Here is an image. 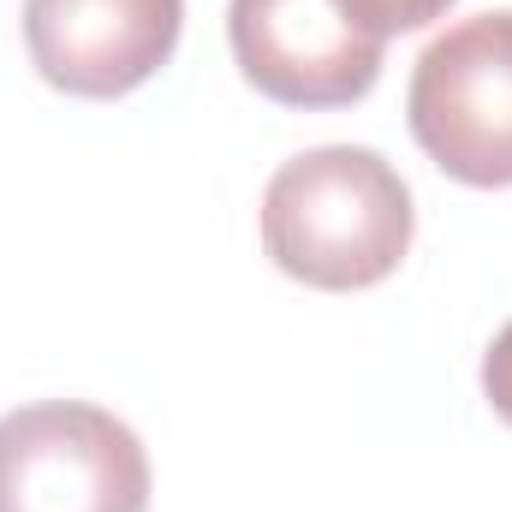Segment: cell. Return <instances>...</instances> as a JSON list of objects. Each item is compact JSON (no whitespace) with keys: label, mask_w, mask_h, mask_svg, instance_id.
<instances>
[{"label":"cell","mask_w":512,"mask_h":512,"mask_svg":"<svg viewBox=\"0 0 512 512\" xmlns=\"http://www.w3.org/2000/svg\"><path fill=\"white\" fill-rule=\"evenodd\" d=\"M411 191L376 149L328 143L292 155L262 191V251L316 292H364L411 251Z\"/></svg>","instance_id":"6da1fadb"},{"label":"cell","mask_w":512,"mask_h":512,"mask_svg":"<svg viewBox=\"0 0 512 512\" xmlns=\"http://www.w3.org/2000/svg\"><path fill=\"white\" fill-rule=\"evenodd\" d=\"M417 149L459 185H512V12H477L441 30L405 90Z\"/></svg>","instance_id":"7a4b0ae2"},{"label":"cell","mask_w":512,"mask_h":512,"mask_svg":"<svg viewBox=\"0 0 512 512\" xmlns=\"http://www.w3.org/2000/svg\"><path fill=\"white\" fill-rule=\"evenodd\" d=\"M0 512H149V453L102 405H18L0 417Z\"/></svg>","instance_id":"3957f363"},{"label":"cell","mask_w":512,"mask_h":512,"mask_svg":"<svg viewBox=\"0 0 512 512\" xmlns=\"http://www.w3.org/2000/svg\"><path fill=\"white\" fill-rule=\"evenodd\" d=\"M227 42L245 84L280 108H352L382 78V48L334 0H233Z\"/></svg>","instance_id":"277c9868"},{"label":"cell","mask_w":512,"mask_h":512,"mask_svg":"<svg viewBox=\"0 0 512 512\" xmlns=\"http://www.w3.org/2000/svg\"><path fill=\"white\" fill-rule=\"evenodd\" d=\"M185 30V0H24L30 66L84 102L149 84Z\"/></svg>","instance_id":"5b68a950"},{"label":"cell","mask_w":512,"mask_h":512,"mask_svg":"<svg viewBox=\"0 0 512 512\" xmlns=\"http://www.w3.org/2000/svg\"><path fill=\"white\" fill-rule=\"evenodd\" d=\"M364 36H376V42H387V36H405V30H423V24H435L453 0H334Z\"/></svg>","instance_id":"8992f818"},{"label":"cell","mask_w":512,"mask_h":512,"mask_svg":"<svg viewBox=\"0 0 512 512\" xmlns=\"http://www.w3.org/2000/svg\"><path fill=\"white\" fill-rule=\"evenodd\" d=\"M483 393H489L495 417H507L512 423V322L495 334V346L483 352Z\"/></svg>","instance_id":"52a82bcc"}]
</instances>
